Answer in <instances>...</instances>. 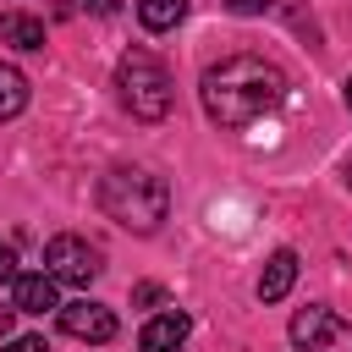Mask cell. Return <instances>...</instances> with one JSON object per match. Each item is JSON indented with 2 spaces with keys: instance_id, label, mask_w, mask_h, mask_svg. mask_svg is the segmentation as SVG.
Instances as JSON below:
<instances>
[{
  "instance_id": "obj_1",
  "label": "cell",
  "mask_w": 352,
  "mask_h": 352,
  "mask_svg": "<svg viewBox=\"0 0 352 352\" xmlns=\"http://www.w3.org/2000/svg\"><path fill=\"white\" fill-rule=\"evenodd\" d=\"M198 99H204V116L220 132H242V126H253L258 116H270L286 99V77L264 55H226L220 66L204 72Z\"/></svg>"
},
{
  "instance_id": "obj_2",
  "label": "cell",
  "mask_w": 352,
  "mask_h": 352,
  "mask_svg": "<svg viewBox=\"0 0 352 352\" xmlns=\"http://www.w3.org/2000/svg\"><path fill=\"white\" fill-rule=\"evenodd\" d=\"M99 209L116 220V226H126V231H138V236H148L160 220H165V209H170V187L154 176V170H110L104 182H99Z\"/></svg>"
},
{
  "instance_id": "obj_3",
  "label": "cell",
  "mask_w": 352,
  "mask_h": 352,
  "mask_svg": "<svg viewBox=\"0 0 352 352\" xmlns=\"http://www.w3.org/2000/svg\"><path fill=\"white\" fill-rule=\"evenodd\" d=\"M116 88H121V104H126L138 121H165V116H170V72H165L148 50H126V55H121Z\"/></svg>"
},
{
  "instance_id": "obj_4",
  "label": "cell",
  "mask_w": 352,
  "mask_h": 352,
  "mask_svg": "<svg viewBox=\"0 0 352 352\" xmlns=\"http://www.w3.org/2000/svg\"><path fill=\"white\" fill-rule=\"evenodd\" d=\"M292 346L297 352H352V324L330 308H297L292 314Z\"/></svg>"
},
{
  "instance_id": "obj_5",
  "label": "cell",
  "mask_w": 352,
  "mask_h": 352,
  "mask_svg": "<svg viewBox=\"0 0 352 352\" xmlns=\"http://www.w3.org/2000/svg\"><path fill=\"white\" fill-rule=\"evenodd\" d=\"M44 275L50 280H66V286H88V280H99V248L94 242H82V236H50V248H44Z\"/></svg>"
},
{
  "instance_id": "obj_6",
  "label": "cell",
  "mask_w": 352,
  "mask_h": 352,
  "mask_svg": "<svg viewBox=\"0 0 352 352\" xmlns=\"http://www.w3.org/2000/svg\"><path fill=\"white\" fill-rule=\"evenodd\" d=\"M55 314H60V330L77 336V341H110L116 336V314L104 302H88L82 297V302H60Z\"/></svg>"
},
{
  "instance_id": "obj_7",
  "label": "cell",
  "mask_w": 352,
  "mask_h": 352,
  "mask_svg": "<svg viewBox=\"0 0 352 352\" xmlns=\"http://www.w3.org/2000/svg\"><path fill=\"white\" fill-rule=\"evenodd\" d=\"M187 330H192V319H187L182 308H170V314H154V319L138 330V346H143V352H176V346L187 341Z\"/></svg>"
},
{
  "instance_id": "obj_8",
  "label": "cell",
  "mask_w": 352,
  "mask_h": 352,
  "mask_svg": "<svg viewBox=\"0 0 352 352\" xmlns=\"http://www.w3.org/2000/svg\"><path fill=\"white\" fill-rule=\"evenodd\" d=\"M292 280H297V253L292 248H275L270 264H264V275H258V297L264 302H280L292 292Z\"/></svg>"
},
{
  "instance_id": "obj_9",
  "label": "cell",
  "mask_w": 352,
  "mask_h": 352,
  "mask_svg": "<svg viewBox=\"0 0 352 352\" xmlns=\"http://www.w3.org/2000/svg\"><path fill=\"white\" fill-rule=\"evenodd\" d=\"M11 292H16V314H55V308H60L50 275H16Z\"/></svg>"
},
{
  "instance_id": "obj_10",
  "label": "cell",
  "mask_w": 352,
  "mask_h": 352,
  "mask_svg": "<svg viewBox=\"0 0 352 352\" xmlns=\"http://www.w3.org/2000/svg\"><path fill=\"white\" fill-rule=\"evenodd\" d=\"M0 44H11V50H44V22L28 16V11H6L0 16Z\"/></svg>"
},
{
  "instance_id": "obj_11",
  "label": "cell",
  "mask_w": 352,
  "mask_h": 352,
  "mask_svg": "<svg viewBox=\"0 0 352 352\" xmlns=\"http://www.w3.org/2000/svg\"><path fill=\"white\" fill-rule=\"evenodd\" d=\"M28 110V77L0 60V121H16Z\"/></svg>"
},
{
  "instance_id": "obj_12",
  "label": "cell",
  "mask_w": 352,
  "mask_h": 352,
  "mask_svg": "<svg viewBox=\"0 0 352 352\" xmlns=\"http://www.w3.org/2000/svg\"><path fill=\"white\" fill-rule=\"evenodd\" d=\"M187 16V0H138V22L148 28V33H165V28H176Z\"/></svg>"
},
{
  "instance_id": "obj_13",
  "label": "cell",
  "mask_w": 352,
  "mask_h": 352,
  "mask_svg": "<svg viewBox=\"0 0 352 352\" xmlns=\"http://www.w3.org/2000/svg\"><path fill=\"white\" fill-rule=\"evenodd\" d=\"M16 275H22V270H16V248H11V242H0V286H11Z\"/></svg>"
},
{
  "instance_id": "obj_14",
  "label": "cell",
  "mask_w": 352,
  "mask_h": 352,
  "mask_svg": "<svg viewBox=\"0 0 352 352\" xmlns=\"http://www.w3.org/2000/svg\"><path fill=\"white\" fill-rule=\"evenodd\" d=\"M6 352H50V341H44V336H11Z\"/></svg>"
},
{
  "instance_id": "obj_15",
  "label": "cell",
  "mask_w": 352,
  "mask_h": 352,
  "mask_svg": "<svg viewBox=\"0 0 352 352\" xmlns=\"http://www.w3.org/2000/svg\"><path fill=\"white\" fill-rule=\"evenodd\" d=\"M226 11H236V16H258V11H270V0H226Z\"/></svg>"
},
{
  "instance_id": "obj_16",
  "label": "cell",
  "mask_w": 352,
  "mask_h": 352,
  "mask_svg": "<svg viewBox=\"0 0 352 352\" xmlns=\"http://www.w3.org/2000/svg\"><path fill=\"white\" fill-rule=\"evenodd\" d=\"M160 297H165V292H160V286H154V280H143V286H138V292H132V302H143V308H148V302H160Z\"/></svg>"
},
{
  "instance_id": "obj_17",
  "label": "cell",
  "mask_w": 352,
  "mask_h": 352,
  "mask_svg": "<svg viewBox=\"0 0 352 352\" xmlns=\"http://www.w3.org/2000/svg\"><path fill=\"white\" fill-rule=\"evenodd\" d=\"M11 314H16V308H0V336L11 330Z\"/></svg>"
},
{
  "instance_id": "obj_18",
  "label": "cell",
  "mask_w": 352,
  "mask_h": 352,
  "mask_svg": "<svg viewBox=\"0 0 352 352\" xmlns=\"http://www.w3.org/2000/svg\"><path fill=\"white\" fill-rule=\"evenodd\" d=\"M82 6H94V11H104V6H110V0H82Z\"/></svg>"
},
{
  "instance_id": "obj_19",
  "label": "cell",
  "mask_w": 352,
  "mask_h": 352,
  "mask_svg": "<svg viewBox=\"0 0 352 352\" xmlns=\"http://www.w3.org/2000/svg\"><path fill=\"white\" fill-rule=\"evenodd\" d=\"M346 110H352V77H346Z\"/></svg>"
}]
</instances>
